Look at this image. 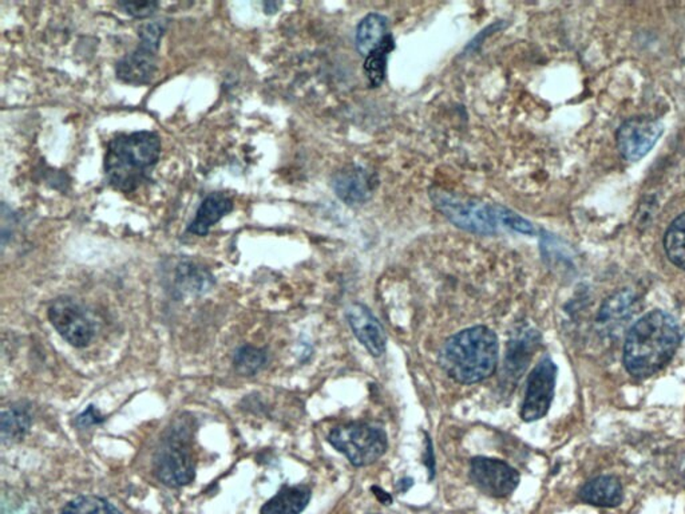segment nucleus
Wrapping results in <instances>:
<instances>
[{
    "mask_svg": "<svg viewBox=\"0 0 685 514\" xmlns=\"http://www.w3.org/2000/svg\"><path fill=\"white\" fill-rule=\"evenodd\" d=\"M102 421H104V418L99 416L98 411H97L93 406L88 407L87 410H86L85 413L82 414V416H78V425L82 427H90V425L94 424H99V422Z\"/></svg>",
    "mask_w": 685,
    "mask_h": 514,
    "instance_id": "26",
    "label": "nucleus"
},
{
    "mask_svg": "<svg viewBox=\"0 0 685 514\" xmlns=\"http://www.w3.org/2000/svg\"><path fill=\"white\" fill-rule=\"evenodd\" d=\"M311 490L305 487H284L261 508V514H300L307 508Z\"/></svg>",
    "mask_w": 685,
    "mask_h": 514,
    "instance_id": "16",
    "label": "nucleus"
},
{
    "mask_svg": "<svg viewBox=\"0 0 685 514\" xmlns=\"http://www.w3.org/2000/svg\"><path fill=\"white\" fill-rule=\"evenodd\" d=\"M167 23H147L139 30V43L130 54L117 64V78L130 85H147L153 78L157 67V54Z\"/></svg>",
    "mask_w": 685,
    "mask_h": 514,
    "instance_id": "6",
    "label": "nucleus"
},
{
    "mask_svg": "<svg viewBox=\"0 0 685 514\" xmlns=\"http://www.w3.org/2000/svg\"><path fill=\"white\" fill-rule=\"evenodd\" d=\"M333 190L347 204H359L370 197L371 179L363 170L341 171L333 180Z\"/></svg>",
    "mask_w": 685,
    "mask_h": 514,
    "instance_id": "15",
    "label": "nucleus"
},
{
    "mask_svg": "<svg viewBox=\"0 0 685 514\" xmlns=\"http://www.w3.org/2000/svg\"><path fill=\"white\" fill-rule=\"evenodd\" d=\"M189 428L185 422L171 427L154 456V473L167 487H185L196 476Z\"/></svg>",
    "mask_w": 685,
    "mask_h": 514,
    "instance_id": "4",
    "label": "nucleus"
},
{
    "mask_svg": "<svg viewBox=\"0 0 685 514\" xmlns=\"http://www.w3.org/2000/svg\"><path fill=\"white\" fill-rule=\"evenodd\" d=\"M556 379L557 365L549 356H545L527 379L521 408V418L525 422L538 421L547 416L555 396Z\"/></svg>",
    "mask_w": 685,
    "mask_h": 514,
    "instance_id": "8",
    "label": "nucleus"
},
{
    "mask_svg": "<svg viewBox=\"0 0 685 514\" xmlns=\"http://www.w3.org/2000/svg\"><path fill=\"white\" fill-rule=\"evenodd\" d=\"M232 210L233 201L224 193L208 194L197 210L193 221L188 227V232L197 236L208 235L210 228L216 225L222 217L232 212Z\"/></svg>",
    "mask_w": 685,
    "mask_h": 514,
    "instance_id": "13",
    "label": "nucleus"
},
{
    "mask_svg": "<svg viewBox=\"0 0 685 514\" xmlns=\"http://www.w3.org/2000/svg\"><path fill=\"white\" fill-rule=\"evenodd\" d=\"M31 425V416L23 408L14 407L2 416V434L5 439H21Z\"/></svg>",
    "mask_w": 685,
    "mask_h": 514,
    "instance_id": "23",
    "label": "nucleus"
},
{
    "mask_svg": "<svg viewBox=\"0 0 685 514\" xmlns=\"http://www.w3.org/2000/svg\"><path fill=\"white\" fill-rule=\"evenodd\" d=\"M394 48L393 36L388 34L385 36L384 41L371 51L367 57H365L364 73L367 76L368 81L373 86H381L383 84L385 70H387V59L391 51Z\"/></svg>",
    "mask_w": 685,
    "mask_h": 514,
    "instance_id": "20",
    "label": "nucleus"
},
{
    "mask_svg": "<svg viewBox=\"0 0 685 514\" xmlns=\"http://www.w3.org/2000/svg\"><path fill=\"white\" fill-rule=\"evenodd\" d=\"M161 154V139L153 131L118 134L108 142L105 171L110 185L122 192L137 190L150 179Z\"/></svg>",
    "mask_w": 685,
    "mask_h": 514,
    "instance_id": "3",
    "label": "nucleus"
},
{
    "mask_svg": "<svg viewBox=\"0 0 685 514\" xmlns=\"http://www.w3.org/2000/svg\"><path fill=\"white\" fill-rule=\"evenodd\" d=\"M348 323L358 341L373 356H381L387 345V336L378 319L363 304H351L347 310Z\"/></svg>",
    "mask_w": 685,
    "mask_h": 514,
    "instance_id": "12",
    "label": "nucleus"
},
{
    "mask_svg": "<svg viewBox=\"0 0 685 514\" xmlns=\"http://www.w3.org/2000/svg\"><path fill=\"white\" fill-rule=\"evenodd\" d=\"M373 492H376L375 494L376 497H378V499H381L385 505L393 502V497H391L390 494L385 493L384 490L379 489V488H373Z\"/></svg>",
    "mask_w": 685,
    "mask_h": 514,
    "instance_id": "27",
    "label": "nucleus"
},
{
    "mask_svg": "<svg viewBox=\"0 0 685 514\" xmlns=\"http://www.w3.org/2000/svg\"><path fill=\"white\" fill-rule=\"evenodd\" d=\"M498 338L484 325L467 328L445 343L439 364L445 373L462 385L489 378L498 365Z\"/></svg>",
    "mask_w": 685,
    "mask_h": 514,
    "instance_id": "2",
    "label": "nucleus"
},
{
    "mask_svg": "<svg viewBox=\"0 0 685 514\" xmlns=\"http://www.w3.org/2000/svg\"><path fill=\"white\" fill-rule=\"evenodd\" d=\"M179 276L177 280L181 282L182 285H188V288L193 291H202V288H205L207 283H210V279H212L210 278V273L199 270V268L194 267L193 264L182 265V267H179Z\"/></svg>",
    "mask_w": 685,
    "mask_h": 514,
    "instance_id": "24",
    "label": "nucleus"
},
{
    "mask_svg": "<svg viewBox=\"0 0 685 514\" xmlns=\"http://www.w3.org/2000/svg\"><path fill=\"white\" fill-rule=\"evenodd\" d=\"M663 133L664 125L658 119H628L616 134L619 151L627 161H640L658 144Z\"/></svg>",
    "mask_w": 685,
    "mask_h": 514,
    "instance_id": "9",
    "label": "nucleus"
},
{
    "mask_svg": "<svg viewBox=\"0 0 685 514\" xmlns=\"http://www.w3.org/2000/svg\"><path fill=\"white\" fill-rule=\"evenodd\" d=\"M48 319L59 335L74 347H86L93 339V324L74 300L56 299L48 308Z\"/></svg>",
    "mask_w": 685,
    "mask_h": 514,
    "instance_id": "10",
    "label": "nucleus"
},
{
    "mask_svg": "<svg viewBox=\"0 0 685 514\" xmlns=\"http://www.w3.org/2000/svg\"><path fill=\"white\" fill-rule=\"evenodd\" d=\"M233 364H235L237 373L241 374V375H256L267 364V354L261 348L253 347V345H242L241 348L237 350Z\"/></svg>",
    "mask_w": 685,
    "mask_h": 514,
    "instance_id": "22",
    "label": "nucleus"
},
{
    "mask_svg": "<svg viewBox=\"0 0 685 514\" xmlns=\"http://www.w3.org/2000/svg\"><path fill=\"white\" fill-rule=\"evenodd\" d=\"M663 242L670 262L676 267L685 270V212L670 222Z\"/></svg>",
    "mask_w": 685,
    "mask_h": 514,
    "instance_id": "19",
    "label": "nucleus"
},
{
    "mask_svg": "<svg viewBox=\"0 0 685 514\" xmlns=\"http://www.w3.org/2000/svg\"><path fill=\"white\" fill-rule=\"evenodd\" d=\"M638 298L629 290L619 291L610 296L602 305L598 314V323L601 324L619 325L627 323L628 319L635 315Z\"/></svg>",
    "mask_w": 685,
    "mask_h": 514,
    "instance_id": "17",
    "label": "nucleus"
},
{
    "mask_svg": "<svg viewBox=\"0 0 685 514\" xmlns=\"http://www.w3.org/2000/svg\"><path fill=\"white\" fill-rule=\"evenodd\" d=\"M579 499L587 504L601 508H615L622 502V487L615 477L601 476L588 482L579 490Z\"/></svg>",
    "mask_w": 685,
    "mask_h": 514,
    "instance_id": "14",
    "label": "nucleus"
},
{
    "mask_svg": "<svg viewBox=\"0 0 685 514\" xmlns=\"http://www.w3.org/2000/svg\"><path fill=\"white\" fill-rule=\"evenodd\" d=\"M387 19L381 14H368L356 28V48L362 56L367 57L384 41L387 33Z\"/></svg>",
    "mask_w": 685,
    "mask_h": 514,
    "instance_id": "18",
    "label": "nucleus"
},
{
    "mask_svg": "<svg viewBox=\"0 0 685 514\" xmlns=\"http://www.w3.org/2000/svg\"><path fill=\"white\" fill-rule=\"evenodd\" d=\"M470 478L479 490L496 499L510 496L521 479L518 471L506 462L486 457L471 461Z\"/></svg>",
    "mask_w": 685,
    "mask_h": 514,
    "instance_id": "11",
    "label": "nucleus"
},
{
    "mask_svg": "<svg viewBox=\"0 0 685 514\" xmlns=\"http://www.w3.org/2000/svg\"><path fill=\"white\" fill-rule=\"evenodd\" d=\"M278 7H279L278 3H264V10H265V13L267 14L275 13L276 8Z\"/></svg>",
    "mask_w": 685,
    "mask_h": 514,
    "instance_id": "28",
    "label": "nucleus"
},
{
    "mask_svg": "<svg viewBox=\"0 0 685 514\" xmlns=\"http://www.w3.org/2000/svg\"><path fill=\"white\" fill-rule=\"evenodd\" d=\"M328 442L347 457L353 467H367L378 461L387 450V436L382 428L364 424L333 428Z\"/></svg>",
    "mask_w": 685,
    "mask_h": 514,
    "instance_id": "5",
    "label": "nucleus"
},
{
    "mask_svg": "<svg viewBox=\"0 0 685 514\" xmlns=\"http://www.w3.org/2000/svg\"><path fill=\"white\" fill-rule=\"evenodd\" d=\"M680 342V327L676 319L665 311H650L628 333L624 344L625 368L636 378H649L673 358Z\"/></svg>",
    "mask_w": 685,
    "mask_h": 514,
    "instance_id": "1",
    "label": "nucleus"
},
{
    "mask_svg": "<svg viewBox=\"0 0 685 514\" xmlns=\"http://www.w3.org/2000/svg\"><path fill=\"white\" fill-rule=\"evenodd\" d=\"M118 5L124 8L125 13H128V15L144 19L153 15L159 5L157 2H122L118 3Z\"/></svg>",
    "mask_w": 685,
    "mask_h": 514,
    "instance_id": "25",
    "label": "nucleus"
},
{
    "mask_svg": "<svg viewBox=\"0 0 685 514\" xmlns=\"http://www.w3.org/2000/svg\"><path fill=\"white\" fill-rule=\"evenodd\" d=\"M435 202L454 225L469 232L493 235L502 227L501 205L479 204L446 193L435 194Z\"/></svg>",
    "mask_w": 685,
    "mask_h": 514,
    "instance_id": "7",
    "label": "nucleus"
},
{
    "mask_svg": "<svg viewBox=\"0 0 685 514\" xmlns=\"http://www.w3.org/2000/svg\"><path fill=\"white\" fill-rule=\"evenodd\" d=\"M61 514H122L102 497L81 496L68 502Z\"/></svg>",
    "mask_w": 685,
    "mask_h": 514,
    "instance_id": "21",
    "label": "nucleus"
}]
</instances>
